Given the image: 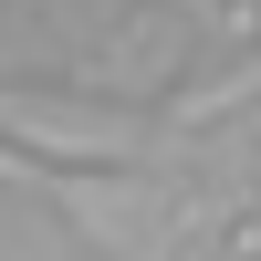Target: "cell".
<instances>
[{"label":"cell","mask_w":261,"mask_h":261,"mask_svg":"<svg viewBox=\"0 0 261 261\" xmlns=\"http://www.w3.org/2000/svg\"><path fill=\"white\" fill-rule=\"evenodd\" d=\"M251 251H261V199H251V220L230 230V251H220V261H251Z\"/></svg>","instance_id":"6da1fadb"},{"label":"cell","mask_w":261,"mask_h":261,"mask_svg":"<svg viewBox=\"0 0 261 261\" xmlns=\"http://www.w3.org/2000/svg\"><path fill=\"white\" fill-rule=\"evenodd\" d=\"M230 21H261V0H230Z\"/></svg>","instance_id":"7a4b0ae2"},{"label":"cell","mask_w":261,"mask_h":261,"mask_svg":"<svg viewBox=\"0 0 261 261\" xmlns=\"http://www.w3.org/2000/svg\"><path fill=\"white\" fill-rule=\"evenodd\" d=\"M0 105H11V94H0Z\"/></svg>","instance_id":"3957f363"}]
</instances>
